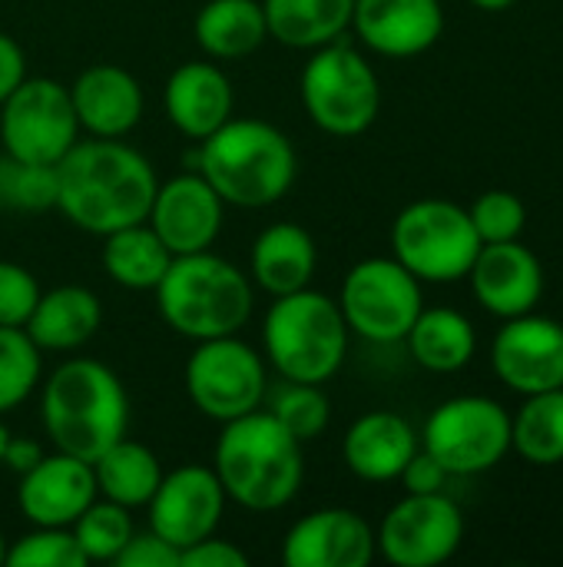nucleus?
I'll return each instance as SVG.
<instances>
[{
  "instance_id": "obj_1",
  "label": "nucleus",
  "mask_w": 563,
  "mask_h": 567,
  "mask_svg": "<svg viewBox=\"0 0 563 567\" xmlns=\"http://www.w3.org/2000/svg\"><path fill=\"white\" fill-rule=\"evenodd\" d=\"M156 186V169L136 146L90 136L56 163L53 209L90 236H110L146 219Z\"/></svg>"
},
{
  "instance_id": "obj_2",
  "label": "nucleus",
  "mask_w": 563,
  "mask_h": 567,
  "mask_svg": "<svg viewBox=\"0 0 563 567\" xmlns=\"http://www.w3.org/2000/svg\"><path fill=\"white\" fill-rule=\"evenodd\" d=\"M40 422L56 452L96 462L129 429L126 385L100 359H66L40 389Z\"/></svg>"
},
{
  "instance_id": "obj_3",
  "label": "nucleus",
  "mask_w": 563,
  "mask_h": 567,
  "mask_svg": "<svg viewBox=\"0 0 563 567\" xmlns=\"http://www.w3.org/2000/svg\"><path fill=\"white\" fill-rule=\"evenodd\" d=\"M196 150V169L226 206L265 209L292 189L299 173L292 140L259 116H229Z\"/></svg>"
},
{
  "instance_id": "obj_4",
  "label": "nucleus",
  "mask_w": 563,
  "mask_h": 567,
  "mask_svg": "<svg viewBox=\"0 0 563 567\" xmlns=\"http://www.w3.org/2000/svg\"><path fill=\"white\" fill-rule=\"evenodd\" d=\"M212 472L229 502L246 512H279L302 488V442L265 409H256L242 419L222 422L212 449Z\"/></svg>"
},
{
  "instance_id": "obj_5",
  "label": "nucleus",
  "mask_w": 563,
  "mask_h": 567,
  "mask_svg": "<svg viewBox=\"0 0 563 567\" xmlns=\"http://www.w3.org/2000/svg\"><path fill=\"white\" fill-rule=\"evenodd\" d=\"M153 292L163 322L192 342L236 336L249 322L256 302L249 276L209 249L173 256Z\"/></svg>"
},
{
  "instance_id": "obj_6",
  "label": "nucleus",
  "mask_w": 563,
  "mask_h": 567,
  "mask_svg": "<svg viewBox=\"0 0 563 567\" xmlns=\"http://www.w3.org/2000/svg\"><path fill=\"white\" fill-rule=\"evenodd\" d=\"M262 349L282 379L329 382L348 355V322L338 299L309 286L275 296L262 322Z\"/></svg>"
},
{
  "instance_id": "obj_7",
  "label": "nucleus",
  "mask_w": 563,
  "mask_h": 567,
  "mask_svg": "<svg viewBox=\"0 0 563 567\" xmlns=\"http://www.w3.org/2000/svg\"><path fill=\"white\" fill-rule=\"evenodd\" d=\"M302 106L329 136L365 133L382 110V83L375 66L345 40L315 47L302 66Z\"/></svg>"
},
{
  "instance_id": "obj_8",
  "label": "nucleus",
  "mask_w": 563,
  "mask_h": 567,
  "mask_svg": "<svg viewBox=\"0 0 563 567\" xmlns=\"http://www.w3.org/2000/svg\"><path fill=\"white\" fill-rule=\"evenodd\" d=\"M478 249L468 209L451 199H415L392 223V252L421 282L465 279Z\"/></svg>"
},
{
  "instance_id": "obj_9",
  "label": "nucleus",
  "mask_w": 563,
  "mask_h": 567,
  "mask_svg": "<svg viewBox=\"0 0 563 567\" xmlns=\"http://www.w3.org/2000/svg\"><path fill=\"white\" fill-rule=\"evenodd\" d=\"M265 355L236 336L196 342L186 362V395L212 422H232L265 405Z\"/></svg>"
},
{
  "instance_id": "obj_10",
  "label": "nucleus",
  "mask_w": 563,
  "mask_h": 567,
  "mask_svg": "<svg viewBox=\"0 0 563 567\" xmlns=\"http://www.w3.org/2000/svg\"><path fill=\"white\" fill-rule=\"evenodd\" d=\"M338 309L348 322V332L368 342H402L425 309L421 279H415L395 256H372L348 269Z\"/></svg>"
},
{
  "instance_id": "obj_11",
  "label": "nucleus",
  "mask_w": 563,
  "mask_h": 567,
  "mask_svg": "<svg viewBox=\"0 0 563 567\" xmlns=\"http://www.w3.org/2000/svg\"><path fill=\"white\" fill-rule=\"evenodd\" d=\"M421 449L448 475H481L511 452V415L484 395L448 399L428 415Z\"/></svg>"
},
{
  "instance_id": "obj_12",
  "label": "nucleus",
  "mask_w": 563,
  "mask_h": 567,
  "mask_svg": "<svg viewBox=\"0 0 563 567\" xmlns=\"http://www.w3.org/2000/svg\"><path fill=\"white\" fill-rule=\"evenodd\" d=\"M0 140L17 159L56 166L80 140L70 86L50 76H23L0 103Z\"/></svg>"
},
{
  "instance_id": "obj_13",
  "label": "nucleus",
  "mask_w": 563,
  "mask_h": 567,
  "mask_svg": "<svg viewBox=\"0 0 563 567\" xmlns=\"http://www.w3.org/2000/svg\"><path fill=\"white\" fill-rule=\"evenodd\" d=\"M465 542V515L445 495H405L378 525L375 551L395 567H438Z\"/></svg>"
},
{
  "instance_id": "obj_14",
  "label": "nucleus",
  "mask_w": 563,
  "mask_h": 567,
  "mask_svg": "<svg viewBox=\"0 0 563 567\" xmlns=\"http://www.w3.org/2000/svg\"><path fill=\"white\" fill-rule=\"evenodd\" d=\"M226 502V488L212 465H179L163 472V482L146 502L149 528L183 551L206 535H216Z\"/></svg>"
},
{
  "instance_id": "obj_15",
  "label": "nucleus",
  "mask_w": 563,
  "mask_h": 567,
  "mask_svg": "<svg viewBox=\"0 0 563 567\" xmlns=\"http://www.w3.org/2000/svg\"><path fill=\"white\" fill-rule=\"evenodd\" d=\"M222 213L226 203L209 179L199 169H186L156 186L146 223L173 256H189L212 249L222 233Z\"/></svg>"
},
{
  "instance_id": "obj_16",
  "label": "nucleus",
  "mask_w": 563,
  "mask_h": 567,
  "mask_svg": "<svg viewBox=\"0 0 563 567\" xmlns=\"http://www.w3.org/2000/svg\"><path fill=\"white\" fill-rule=\"evenodd\" d=\"M491 365L521 395L563 389V326L534 312L504 319V329L494 336Z\"/></svg>"
},
{
  "instance_id": "obj_17",
  "label": "nucleus",
  "mask_w": 563,
  "mask_h": 567,
  "mask_svg": "<svg viewBox=\"0 0 563 567\" xmlns=\"http://www.w3.org/2000/svg\"><path fill=\"white\" fill-rule=\"evenodd\" d=\"M375 532L352 508H319L299 518L282 538L285 567H368Z\"/></svg>"
},
{
  "instance_id": "obj_18",
  "label": "nucleus",
  "mask_w": 563,
  "mask_h": 567,
  "mask_svg": "<svg viewBox=\"0 0 563 567\" xmlns=\"http://www.w3.org/2000/svg\"><path fill=\"white\" fill-rule=\"evenodd\" d=\"M93 498V465L66 452L43 455L17 485V508L37 528H70Z\"/></svg>"
},
{
  "instance_id": "obj_19",
  "label": "nucleus",
  "mask_w": 563,
  "mask_h": 567,
  "mask_svg": "<svg viewBox=\"0 0 563 567\" xmlns=\"http://www.w3.org/2000/svg\"><path fill=\"white\" fill-rule=\"evenodd\" d=\"M475 299L501 319H514L524 312H534V306L544 296V269L541 259L521 246L511 243H484L468 269Z\"/></svg>"
},
{
  "instance_id": "obj_20",
  "label": "nucleus",
  "mask_w": 563,
  "mask_h": 567,
  "mask_svg": "<svg viewBox=\"0 0 563 567\" xmlns=\"http://www.w3.org/2000/svg\"><path fill=\"white\" fill-rule=\"evenodd\" d=\"M352 30L382 56H418L445 30L441 0H355Z\"/></svg>"
},
{
  "instance_id": "obj_21",
  "label": "nucleus",
  "mask_w": 563,
  "mask_h": 567,
  "mask_svg": "<svg viewBox=\"0 0 563 567\" xmlns=\"http://www.w3.org/2000/svg\"><path fill=\"white\" fill-rule=\"evenodd\" d=\"M70 100L80 120V130L100 140H123L143 120V86L119 63H93L86 66L73 86Z\"/></svg>"
},
{
  "instance_id": "obj_22",
  "label": "nucleus",
  "mask_w": 563,
  "mask_h": 567,
  "mask_svg": "<svg viewBox=\"0 0 563 567\" xmlns=\"http://www.w3.org/2000/svg\"><path fill=\"white\" fill-rule=\"evenodd\" d=\"M166 116L192 143L216 133L236 106V93L222 66L206 60L179 63L166 80Z\"/></svg>"
},
{
  "instance_id": "obj_23",
  "label": "nucleus",
  "mask_w": 563,
  "mask_h": 567,
  "mask_svg": "<svg viewBox=\"0 0 563 567\" xmlns=\"http://www.w3.org/2000/svg\"><path fill=\"white\" fill-rule=\"evenodd\" d=\"M415 452L418 435L398 412H368L355 419L342 442V458L362 482H395Z\"/></svg>"
},
{
  "instance_id": "obj_24",
  "label": "nucleus",
  "mask_w": 563,
  "mask_h": 567,
  "mask_svg": "<svg viewBox=\"0 0 563 567\" xmlns=\"http://www.w3.org/2000/svg\"><path fill=\"white\" fill-rule=\"evenodd\" d=\"M100 326H103V302L93 289L56 286L40 292L23 329L40 352H76L100 332Z\"/></svg>"
},
{
  "instance_id": "obj_25",
  "label": "nucleus",
  "mask_w": 563,
  "mask_h": 567,
  "mask_svg": "<svg viewBox=\"0 0 563 567\" xmlns=\"http://www.w3.org/2000/svg\"><path fill=\"white\" fill-rule=\"evenodd\" d=\"M315 266H319L315 239L299 223H272L252 243L249 276L272 299L305 289L315 276Z\"/></svg>"
},
{
  "instance_id": "obj_26",
  "label": "nucleus",
  "mask_w": 563,
  "mask_h": 567,
  "mask_svg": "<svg viewBox=\"0 0 563 567\" xmlns=\"http://www.w3.org/2000/svg\"><path fill=\"white\" fill-rule=\"evenodd\" d=\"M265 40L262 0H206L196 13V43L209 60H242Z\"/></svg>"
},
{
  "instance_id": "obj_27",
  "label": "nucleus",
  "mask_w": 563,
  "mask_h": 567,
  "mask_svg": "<svg viewBox=\"0 0 563 567\" xmlns=\"http://www.w3.org/2000/svg\"><path fill=\"white\" fill-rule=\"evenodd\" d=\"M262 10L272 40L292 50H315L345 37L355 0H262Z\"/></svg>"
},
{
  "instance_id": "obj_28",
  "label": "nucleus",
  "mask_w": 563,
  "mask_h": 567,
  "mask_svg": "<svg viewBox=\"0 0 563 567\" xmlns=\"http://www.w3.org/2000/svg\"><path fill=\"white\" fill-rule=\"evenodd\" d=\"M90 465H93V478H96V495L106 502H116L129 512L146 508L156 485L163 482V462L156 458V452L126 435L119 442H113Z\"/></svg>"
},
{
  "instance_id": "obj_29",
  "label": "nucleus",
  "mask_w": 563,
  "mask_h": 567,
  "mask_svg": "<svg viewBox=\"0 0 563 567\" xmlns=\"http://www.w3.org/2000/svg\"><path fill=\"white\" fill-rule=\"evenodd\" d=\"M415 362L428 372L448 375V372H461L478 349V336L468 316H461L458 309H421L415 326L405 336Z\"/></svg>"
},
{
  "instance_id": "obj_30",
  "label": "nucleus",
  "mask_w": 563,
  "mask_h": 567,
  "mask_svg": "<svg viewBox=\"0 0 563 567\" xmlns=\"http://www.w3.org/2000/svg\"><path fill=\"white\" fill-rule=\"evenodd\" d=\"M169 262L173 252L163 246V239L153 233L146 219L103 236V269L123 289H136V292L156 289Z\"/></svg>"
},
{
  "instance_id": "obj_31",
  "label": "nucleus",
  "mask_w": 563,
  "mask_h": 567,
  "mask_svg": "<svg viewBox=\"0 0 563 567\" xmlns=\"http://www.w3.org/2000/svg\"><path fill=\"white\" fill-rule=\"evenodd\" d=\"M511 449L531 465H561L563 389L528 395L521 412L511 419Z\"/></svg>"
},
{
  "instance_id": "obj_32",
  "label": "nucleus",
  "mask_w": 563,
  "mask_h": 567,
  "mask_svg": "<svg viewBox=\"0 0 563 567\" xmlns=\"http://www.w3.org/2000/svg\"><path fill=\"white\" fill-rule=\"evenodd\" d=\"M289 435H295L302 445L319 439L329 429L332 419V405L329 395L322 392V385L315 382H292L282 379V385L265 392V405H262Z\"/></svg>"
},
{
  "instance_id": "obj_33",
  "label": "nucleus",
  "mask_w": 563,
  "mask_h": 567,
  "mask_svg": "<svg viewBox=\"0 0 563 567\" xmlns=\"http://www.w3.org/2000/svg\"><path fill=\"white\" fill-rule=\"evenodd\" d=\"M80 551L86 555V561H103V565H113L116 555L126 548V542L133 538L136 525H133V512L116 505V502H106V498H93L86 505V512L70 525Z\"/></svg>"
},
{
  "instance_id": "obj_34",
  "label": "nucleus",
  "mask_w": 563,
  "mask_h": 567,
  "mask_svg": "<svg viewBox=\"0 0 563 567\" xmlns=\"http://www.w3.org/2000/svg\"><path fill=\"white\" fill-rule=\"evenodd\" d=\"M43 355L27 329L0 326V415L20 409L40 385Z\"/></svg>"
},
{
  "instance_id": "obj_35",
  "label": "nucleus",
  "mask_w": 563,
  "mask_h": 567,
  "mask_svg": "<svg viewBox=\"0 0 563 567\" xmlns=\"http://www.w3.org/2000/svg\"><path fill=\"white\" fill-rule=\"evenodd\" d=\"M0 206L17 213H43L56 206V166L0 156Z\"/></svg>"
},
{
  "instance_id": "obj_36",
  "label": "nucleus",
  "mask_w": 563,
  "mask_h": 567,
  "mask_svg": "<svg viewBox=\"0 0 563 567\" xmlns=\"http://www.w3.org/2000/svg\"><path fill=\"white\" fill-rule=\"evenodd\" d=\"M3 565L10 567H86V555L80 551L70 528H37L20 535L7 555Z\"/></svg>"
},
{
  "instance_id": "obj_37",
  "label": "nucleus",
  "mask_w": 563,
  "mask_h": 567,
  "mask_svg": "<svg viewBox=\"0 0 563 567\" xmlns=\"http://www.w3.org/2000/svg\"><path fill=\"white\" fill-rule=\"evenodd\" d=\"M471 223H475V233L484 243H511V239H521L524 226H528V209L524 203L508 193V189H491V193H481L475 199V206L468 209Z\"/></svg>"
},
{
  "instance_id": "obj_38",
  "label": "nucleus",
  "mask_w": 563,
  "mask_h": 567,
  "mask_svg": "<svg viewBox=\"0 0 563 567\" xmlns=\"http://www.w3.org/2000/svg\"><path fill=\"white\" fill-rule=\"evenodd\" d=\"M40 282L37 276L20 266V262H3L0 259V326H17L23 329L37 299H40Z\"/></svg>"
},
{
  "instance_id": "obj_39",
  "label": "nucleus",
  "mask_w": 563,
  "mask_h": 567,
  "mask_svg": "<svg viewBox=\"0 0 563 567\" xmlns=\"http://www.w3.org/2000/svg\"><path fill=\"white\" fill-rule=\"evenodd\" d=\"M183 551L176 545H169L163 535L149 532H133V538L126 542V548L116 555V567H179Z\"/></svg>"
},
{
  "instance_id": "obj_40",
  "label": "nucleus",
  "mask_w": 563,
  "mask_h": 567,
  "mask_svg": "<svg viewBox=\"0 0 563 567\" xmlns=\"http://www.w3.org/2000/svg\"><path fill=\"white\" fill-rule=\"evenodd\" d=\"M179 567H249V555L226 538L206 535L202 542L183 548Z\"/></svg>"
},
{
  "instance_id": "obj_41",
  "label": "nucleus",
  "mask_w": 563,
  "mask_h": 567,
  "mask_svg": "<svg viewBox=\"0 0 563 567\" xmlns=\"http://www.w3.org/2000/svg\"><path fill=\"white\" fill-rule=\"evenodd\" d=\"M448 478H451V475L441 468V462H435L425 449H418V452L408 458V465L402 468V475H398V482L405 485L408 495H431V492H441Z\"/></svg>"
},
{
  "instance_id": "obj_42",
  "label": "nucleus",
  "mask_w": 563,
  "mask_h": 567,
  "mask_svg": "<svg viewBox=\"0 0 563 567\" xmlns=\"http://www.w3.org/2000/svg\"><path fill=\"white\" fill-rule=\"evenodd\" d=\"M23 76H27V56H23L20 43L0 30V103L20 86Z\"/></svg>"
},
{
  "instance_id": "obj_43",
  "label": "nucleus",
  "mask_w": 563,
  "mask_h": 567,
  "mask_svg": "<svg viewBox=\"0 0 563 567\" xmlns=\"http://www.w3.org/2000/svg\"><path fill=\"white\" fill-rule=\"evenodd\" d=\"M40 458H43V449H40L33 439L7 435V445H3V458H0V465H7L17 478H20L23 472H30Z\"/></svg>"
},
{
  "instance_id": "obj_44",
  "label": "nucleus",
  "mask_w": 563,
  "mask_h": 567,
  "mask_svg": "<svg viewBox=\"0 0 563 567\" xmlns=\"http://www.w3.org/2000/svg\"><path fill=\"white\" fill-rule=\"evenodd\" d=\"M475 7H481V10H508L514 0H471Z\"/></svg>"
},
{
  "instance_id": "obj_45",
  "label": "nucleus",
  "mask_w": 563,
  "mask_h": 567,
  "mask_svg": "<svg viewBox=\"0 0 563 567\" xmlns=\"http://www.w3.org/2000/svg\"><path fill=\"white\" fill-rule=\"evenodd\" d=\"M7 435H10V432H7V429H3V422H0V458H3V445H7Z\"/></svg>"
},
{
  "instance_id": "obj_46",
  "label": "nucleus",
  "mask_w": 563,
  "mask_h": 567,
  "mask_svg": "<svg viewBox=\"0 0 563 567\" xmlns=\"http://www.w3.org/2000/svg\"><path fill=\"white\" fill-rule=\"evenodd\" d=\"M3 555H7V545H3V535H0V565H3Z\"/></svg>"
}]
</instances>
